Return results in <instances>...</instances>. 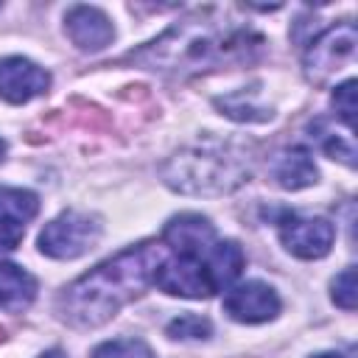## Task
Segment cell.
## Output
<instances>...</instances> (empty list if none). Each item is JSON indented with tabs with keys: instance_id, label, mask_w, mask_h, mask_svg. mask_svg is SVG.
Wrapping results in <instances>:
<instances>
[{
	"instance_id": "cell-12",
	"label": "cell",
	"mask_w": 358,
	"mask_h": 358,
	"mask_svg": "<svg viewBox=\"0 0 358 358\" xmlns=\"http://www.w3.org/2000/svg\"><path fill=\"white\" fill-rule=\"evenodd\" d=\"M271 179L282 190H302L319 182V168L308 148H285L271 159Z\"/></svg>"
},
{
	"instance_id": "cell-16",
	"label": "cell",
	"mask_w": 358,
	"mask_h": 358,
	"mask_svg": "<svg viewBox=\"0 0 358 358\" xmlns=\"http://www.w3.org/2000/svg\"><path fill=\"white\" fill-rule=\"evenodd\" d=\"M215 106L221 109V115H227L232 120H241V123H263V120H271V115H274L268 106L257 103L255 98H246V90L215 98Z\"/></svg>"
},
{
	"instance_id": "cell-24",
	"label": "cell",
	"mask_w": 358,
	"mask_h": 358,
	"mask_svg": "<svg viewBox=\"0 0 358 358\" xmlns=\"http://www.w3.org/2000/svg\"><path fill=\"white\" fill-rule=\"evenodd\" d=\"M6 159V140H0V162Z\"/></svg>"
},
{
	"instance_id": "cell-8",
	"label": "cell",
	"mask_w": 358,
	"mask_h": 358,
	"mask_svg": "<svg viewBox=\"0 0 358 358\" xmlns=\"http://www.w3.org/2000/svg\"><path fill=\"white\" fill-rule=\"evenodd\" d=\"M282 302L277 291L260 280H246L238 285H229L224 294V313L241 324H263L277 319Z\"/></svg>"
},
{
	"instance_id": "cell-5",
	"label": "cell",
	"mask_w": 358,
	"mask_h": 358,
	"mask_svg": "<svg viewBox=\"0 0 358 358\" xmlns=\"http://www.w3.org/2000/svg\"><path fill=\"white\" fill-rule=\"evenodd\" d=\"M358 45L355 22L344 20L322 31L316 39L308 42V50L302 56V70L310 84H327L333 73H338L352 56Z\"/></svg>"
},
{
	"instance_id": "cell-3",
	"label": "cell",
	"mask_w": 358,
	"mask_h": 358,
	"mask_svg": "<svg viewBox=\"0 0 358 358\" xmlns=\"http://www.w3.org/2000/svg\"><path fill=\"white\" fill-rule=\"evenodd\" d=\"M162 182L185 196H224L252 176V157L241 143L201 137L179 148L159 168Z\"/></svg>"
},
{
	"instance_id": "cell-1",
	"label": "cell",
	"mask_w": 358,
	"mask_h": 358,
	"mask_svg": "<svg viewBox=\"0 0 358 358\" xmlns=\"http://www.w3.org/2000/svg\"><path fill=\"white\" fill-rule=\"evenodd\" d=\"M266 39L246 22L235 20L224 8H199L157 39L129 53V62L165 73V76H199L218 67L246 64L263 53Z\"/></svg>"
},
{
	"instance_id": "cell-20",
	"label": "cell",
	"mask_w": 358,
	"mask_h": 358,
	"mask_svg": "<svg viewBox=\"0 0 358 358\" xmlns=\"http://www.w3.org/2000/svg\"><path fill=\"white\" fill-rule=\"evenodd\" d=\"M330 296L341 310H355L358 302V282H355V266H347L344 271L336 274L330 282Z\"/></svg>"
},
{
	"instance_id": "cell-11",
	"label": "cell",
	"mask_w": 358,
	"mask_h": 358,
	"mask_svg": "<svg viewBox=\"0 0 358 358\" xmlns=\"http://www.w3.org/2000/svg\"><path fill=\"white\" fill-rule=\"evenodd\" d=\"M64 34L84 53H98L115 39L112 20L95 6H73L64 14Z\"/></svg>"
},
{
	"instance_id": "cell-14",
	"label": "cell",
	"mask_w": 358,
	"mask_h": 358,
	"mask_svg": "<svg viewBox=\"0 0 358 358\" xmlns=\"http://www.w3.org/2000/svg\"><path fill=\"white\" fill-rule=\"evenodd\" d=\"M39 213V196L25 187L0 185V227L25 235V224Z\"/></svg>"
},
{
	"instance_id": "cell-2",
	"label": "cell",
	"mask_w": 358,
	"mask_h": 358,
	"mask_svg": "<svg viewBox=\"0 0 358 358\" xmlns=\"http://www.w3.org/2000/svg\"><path fill=\"white\" fill-rule=\"evenodd\" d=\"M165 257L168 249L162 246V241H145L98 263L76 282L62 288L56 299L59 319L78 330L106 324L120 308L134 302L154 282L157 268Z\"/></svg>"
},
{
	"instance_id": "cell-18",
	"label": "cell",
	"mask_w": 358,
	"mask_h": 358,
	"mask_svg": "<svg viewBox=\"0 0 358 358\" xmlns=\"http://www.w3.org/2000/svg\"><path fill=\"white\" fill-rule=\"evenodd\" d=\"M165 333L171 338H179V341H199V338H210L213 336V322L199 316V313H182L173 322H168Z\"/></svg>"
},
{
	"instance_id": "cell-19",
	"label": "cell",
	"mask_w": 358,
	"mask_h": 358,
	"mask_svg": "<svg viewBox=\"0 0 358 358\" xmlns=\"http://www.w3.org/2000/svg\"><path fill=\"white\" fill-rule=\"evenodd\" d=\"M92 358H154L151 347L143 338H112L92 350Z\"/></svg>"
},
{
	"instance_id": "cell-7",
	"label": "cell",
	"mask_w": 358,
	"mask_h": 358,
	"mask_svg": "<svg viewBox=\"0 0 358 358\" xmlns=\"http://www.w3.org/2000/svg\"><path fill=\"white\" fill-rule=\"evenodd\" d=\"M154 285L171 296H185V299H207L218 294L204 257H182V255L165 257L157 268Z\"/></svg>"
},
{
	"instance_id": "cell-22",
	"label": "cell",
	"mask_w": 358,
	"mask_h": 358,
	"mask_svg": "<svg viewBox=\"0 0 358 358\" xmlns=\"http://www.w3.org/2000/svg\"><path fill=\"white\" fill-rule=\"evenodd\" d=\"M39 358H67V355H64V350H59V347H53V350H48V352H42Z\"/></svg>"
},
{
	"instance_id": "cell-6",
	"label": "cell",
	"mask_w": 358,
	"mask_h": 358,
	"mask_svg": "<svg viewBox=\"0 0 358 358\" xmlns=\"http://www.w3.org/2000/svg\"><path fill=\"white\" fill-rule=\"evenodd\" d=\"M277 235L288 255H294L299 260H319L333 249L336 227L319 215L310 218V215L285 213L277 221Z\"/></svg>"
},
{
	"instance_id": "cell-17",
	"label": "cell",
	"mask_w": 358,
	"mask_h": 358,
	"mask_svg": "<svg viewBox=\"0 0 358 358\" xmlns=\"http://www.w3.org/2000/svg\"><path fill=\"white\" fill-rule=\"evenodd\" d=\"M310 137H316L319 148H322L330 159H338V162H344L347 168H355V145H352L350 137L336 134L333 129H327L324 120H316V123L310 126Z\"/></svg>"
},
{
	"instance_id": "cell-4",
	"label": "cell",
	"mask_w": 358,
	"mask_h": 358,
	"mask_svg": "<svg viewBox=\"0 0 358 358\" xmlns=\"http://www.w3.org/2000/svg\"><path fill=\"white\" fill-rule=\"evenodd\" d=\"M103 235V224L95 213L64 210L53 221H48L36 238V246L45 257L53 260H76L98 246Z\"/></svg>"
},
{
	"instance_id": "cell-13",
	"label": "cell",
	"mask_w": 358,
	"mask_h": 358,
	"mask_svg": "<svg viewBox=\"0 0 358 358\" xmlns=\"http://www.w3.org/2000/svg\"><path fill=\"white\" fill-rule=\"evenodd\" d=\"M36 299V280L22 266L0 263V310L22 313Z\"/></svg>"
},
{
	"instance_id": "cell-10",
	"label": "cell",
	"mask_w": 358,
	"mask_h": 358,
	"mask_svg": "<svg viewBox=\"0 0 358 358\" xmlns=\"http://www.w3.org/2000/svg\"><path fill=\"white\" fill-rule=\"evenodd\" d=\"M50 90V73L25 56L0 59V98L8 103H28Z\"/></svg>"
},
{
	"instance_id": "cell-21",
	"label": "cell",
	"mask_w": 358,
	"mask_h": 358,
	"mask_svg": "<svg viewBox=\"0 0 358 358\" xmlns=\"http://www.w3.org/2000/svg\"><path fill=\"white\" fill-rule=\"evenodd\" d=\"M333 109L338 115V120L347 126V131H352L355 126V81L347 78L344 84H338L333 90Z\"/></svg>"
},
{
	"instance_id": "cell-23",
	"label": "cell",
	"mask_w": 358,
	"mask_h": 358,
	"mask_svg": "<svg viewBox=\"0 0 358 358\" xmlns=\"http://www.w3.org/2000/svg\"><path fill=\"white\" fill-rule=\"evenodd\" d=\"M310 358H344V355H338V352H319V355H310Z\"/></svg>"
},
{
	"instance_id": "cell-9",
	"label": "cell",
	"mask_w": 358,
	"mask_h": 358,
	"mask_svg": "<svg viewBox=\"0 0 358 358\" xmlns=\"http://www.w3.org/2000/svg\"><path fill=\"white\" fill-rule=\"evenodd\" d=\"M162 246L182 257H207V252L215 246L218 235L210 218L199 213H179L173 215L162 229Z\"/></svg>"
},
{
	"instance_id": "cell-15",
	"label": "cell",
	"mask_w": 358,
	"mask_h": 358,
	"mask_svg": "<svg viewBox=\"0 0 358 358\" xmlns=\"http://www.w3.org/2000/svg\"><path fill=\"white\" fill-rule=\"evenodd\" d=\"M204 263L210 268V277H213L215 288L218 291H227L241 277L246 257H243V249L235 241H215V246L207 252Z\"/></svg>"
}]
</instances>
